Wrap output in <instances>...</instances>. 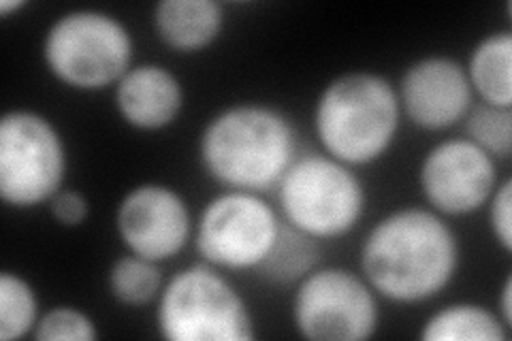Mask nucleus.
I'll return each instance as SVG.
<instances>
[{"label": "nucleus", "mask_w": 512, "mask_h": 341, "mask_svg": "<svg viewBox=\"0 0 512 341\" xmlns=\"http://www.w3.org/2000/svg\"><path fill=\"white\" fill-rule=\"evenodd\" d=\"M461 261L455 231L425 207H402L384 216L361 246V271L376 295L414 305L438 297Z\"/></svg>", "instance_id": "obj_1"}, {"label": "nucleus", "mask_w": 512, "mask_h": 341, "mask_svg": "<svg viewBox=\"0 0 512 341\" xmlns=\"http://www.w3.org/2000/svg\"><path fill=\"white\" fill-rule=\"evenodd\" d=\"M299 156L293 122L261 103H239L207 122L199 139L205 173L231 190L263 194L276 188Z\"/></svg>", "instance_id": "obj_2"}, {"label": "nucleus", "mask_w": 512, "mask_h": 341, "mask_svg": "<svg viewBox=\"0 0 512 341\" xmlns=\"http://www.w3.org/2000/svg\"><path fill=\"white\" fill-rule=\"evenodd\" d=\"M402 107L391 81L370 71L335 77L314 107V131L325 152L348 167L380 160L393 145Z\"/></svg>", "instance_id": "obj_3"}, {"label": "nucleus", "mask_w": 512, "mask_h": 341, "mask_svg": "<svg viewBox=\"0 0 512 341\" xmlns=\"http://www.w3.org/2000/svg\"><path fill=\"white\" fill-rule=\"evenodd\" d=\"M156 329L167 341H252L254 318L235 286L212 265L178 271L163 286Z\"/></svg>", "instance_id": "obj_4"}, {"label": "nucleus", "mask_w": 512, "mask_h": 341, "mask_svg": "<svg viewBox=\"0 0 512 341\" xmlns=\"http://www.w3.org/2000/svg\"><path fill=\"white\" fill-rule=\"evenodd\" d=\"M133 37L105 11L77 9L60 15L43 37V62L60 84L96 92L118 81L133 67Z\"/></svg>", "instance_id": "obj_5"}, {"label": "nucleus", "mask_w": 512, "mask_h": 341, "mask_svg": "<svg viewBox=\"0 0 512 341\" xmlns=\"http://www.w3.org/2000/svg\"><path fill=\"white\" fill-rule=\"evenodd\" d=\"M276 190L284 222L314 239L344 237L365 214L359 175L329 154L297 156Z\"/></svg>", "instance_id": "obj_6"}, {"label": "nucleus", "mask_w": 512, "mask_h": 341, "mask_svg": "<svg viewBox=\"0 0 512 341\" xmlns=\"http://www.w3.org/2000/svg\"><path fill=\"white\" fill-rule=\"evenodd\" d=\"M67 148L58 128L30 109L0 120V199L15 209L50 203L64 188Z\"/></svg>", "instance_id": "obj_7"}, {"label": "nucleus", "mask_w": 512, "mask_h": 341, "mask_svg": "<svg viewBox=\"0 0 512 341\" xmlns=\"http://www.w3.org/2000/svg\"><path fill=\"white\" fill-rule=\"evenodd\" d=\"M293 324L310 341H365L380 324L376 292L350 269H314L297 286Z\"/></svg>", "instance_id": "obj_8"}, {"label": "nucleus", "mask_w": 512, "mask_h": 341, "mask_svg": "<svg viewBox=\"0 0 512 341\" xmlns=\"http://www.w3.org/2000/svg\"><path fill=\"white\" fill-rule=\"evenodd\" d=\"M280 224L276 209L261 194L227 190L203 207L195 243L207 265L256 271L274 246Z\"/></svg>", "instance_id": "obj_9"}, {"label": "nucleus", "mask_w": 512, "mask_h": 341, "mask_svg": "<svg viewBox=\"0 0 512 341\" xmlns=\"http://www.w3.org/2000/svg\"><path fill=\"white\" fill-rule=\"evenodd\" d=\"M495 160L466 137L431 148L419 169L425 201L440 216H470L485 207L498 188Z\"/></svg>", "instance_id": "obj_10"}, {"label": "nucleus", "mask_w": 512, "mask_h": 341, "mask_svg": "<svg viewBox=\"0 0 512 341\" xmlns=\"http://www.w3.org/2000/svg\"><path fill=\"white\" fill-rule=\"evenodd\" d=\"M116 229L128 252L160 265L188 246L192 216L175 188L139 184L120 201Z\"/></svg>", "instance_id": "obj_11"}, {"label": "nucleus", "mask_w": 512, "mask_h": 341, "mask_svg": "<svg viewBox=\"0 0 512 341\" xmlns=\"http://www.w3.org/2000/svg\"><path fill=\"white\" fill-rule=\"evenodd\" d=\"M397 96L414 126L438 133L466 120L474 92L463 64L448 56H429L404 71Z\"/></svg>", "instance_id": "obj_12"}, {"label": "nucleus", "mask_w": 512, "mask_h": 341, "mask_svg": "<svg viewBox=\"0 0 512 341\" xmlns=\"http://www.w3.org/2000/svg\"><path fill=\"white\" fill-rule=\"evenodd\" d=\"M116 107L137 131H163L182 113V81L163 64H137L116 84Z\"/></svg>", "instance_id": "obj_13"}, {"label": "nucleus", "mask_w": 512, "mask_h": 341, "mask_svg": "<svg viewBox=\"0 0 512 341\" xmlns=\"http://www.w3.org/2000/svg\"><path fill=\"white\" fill-rule=\"evenodd\" d=\"M158 39L175 52H199L222 32L224 11L216 0H160L154 7Z\"/></svg>", "instance_id": "obj_14"}, {"label": "nucleus", "mask_w": 512, "mask_h": 341, "mask_svg": "<svg viewBox=\"0 0 512 341\" xmlns=\"http://www.w3.org/2000/svg\"><path fill=\"white\" fill-rule=\"evenodd\" d=\"M472 92L493 107L512 109V35L491 32L472 50L466 67Z\"/></svg>", "instance_id": "obj_15"}, {"label": "nucleus", "mask_w": 512, "mask_h": 341, "mask_svg": "<svg viewBox=\"0 0 512 341\" xmlns=\"http://www.w3.org/2000/svg\"><path fill=\"white\" fill-rule=\"evenodd\" d=\"M423 341H506L508 329L498 314L478 303H453L431 314L419 333Z\"/></svg>", "instance_id": "obj_16"}, {"label": "nucleus", "mask_w": 512, "mask_h": 341, "mask_svg": "<svg viewBox=\"0 0 512 341\" xmlns=\"http://www.w3.org/2000/svg\"><path fill=\"white\" fill-rule=\"evenodd\" d=\"M318 263V239L297 231L295 226L282 222L278 237L271 246L259 271L265 280L274 284L301 282Z\"/></svg>", "instance_id": "obj_17"}, {"label": "nucleus", "mask_w": 512, "mask_h": 341, "mask_svg": "<svg viewBox=\"0 0 512 341\" xmlns=\"http://www.w3.org/2000/svg\"><path fill=\"white\" fill-rule=\"evenodd\" d=\"M107 286L111 297L118 303L128 307H141L158 299L165 282L158 263L128 252L111 265Z\"/></svg>", "instance_id": "obj_18"}, {"label": "nucleus", "mask_w": 512, "mask_h": 341, "mask_svg": "<svg viewBox=\"0 0 512 341\" xmlns=\"http://www.w3.org/2000/svg\"><path fill=\"white\" fill-rule=\"evenodd\" d=\"M41 318L37 290L20 273H0V341L32 335Z\"/></svg>", "instance_id": "obj_19"}, {"label": "nucleus", "mask_w": 512, "mask_h": 341, "mask_svg": "<svg viewBox=\"0 0 512 341\" xmlns=\"http://www.w3.org/2000/svg\"><path fill=\"white\" fill-rule=\"evenodd\" d=\"M466 139L476 143L493 160H508L512 154V109L480 103L466 116Z\"/></svg>", "instance_id": "obj_20"}, {"label": "nucleus", "mask_w": 512, "mask_h": 341, "mask_svg": "<svg viewBox=\"0 0 512 341\" xmlns=\"http://www.w3.org/2000/svg\"><path fill=\"white\" fill-rule=\"evenodd\" d=\"M32 337L37 341H94L99 331L86 312L73 305H58L41 314Z\"/></svg>", "instance_id": "obj_21"}, {"label": "nucleus", "mask_w": 512, "mask_h": 341, "mask_svg": "<svg viewBox=\"0 0 512 341\" xmlns=\"http://www.w3.org/2000/svg\"><path fill=\"white\" fill-rule=\"evenodd\" d=\"M489 224L495 241L500 248L510 254L512 252V182L506 177L498 184L489 199Z\"/></svg>", "instance_id": "obj_22"}, {"label": "nucleus", "mask_w": 512, "mask_h": 341, "mask_svg": "<svg viewBox=\"0 0 512 341\" xmlns=\"http://www.w3.org/2000/svg\"><path fill=\"white\" fill-rule=\"evenodd\" d=\"M50 211L58 224L73 229V226H82L88 220L90 203L82 192L71 190V188H62L60 192L54 194V199L50 201Z\"/></svg>", "instance_id": "obj_23"}, {"label": "nucleus", "mask_w": 512, "mask_h": 341, "mask_svg": "<svg viewBox=\"0 0 512 341\" xmlns=\"http://www.w3.org/2000/svg\"><path fill=\"white\" fill-rule=\"evenodd\" d=\"M498 316L506 324V329L512 327V275H506V280H504Z\"/></svg>", "instance_id": "obj_24"}, {"label": "nucleus", "mask_w": 512, "mask_h": 341, "mask_svg": "<svg viewBox=\"0 0 512 341\" xmlns=\"http://www.w3.org/2000/svg\"><path fill=\"white\" fill-rule=\"evenodd\" d=\"M26 5V0H3V3H0V15L9 18L13 11H22Z\"/></svg>", "instance_id": "obj_25"}]
</instances>
